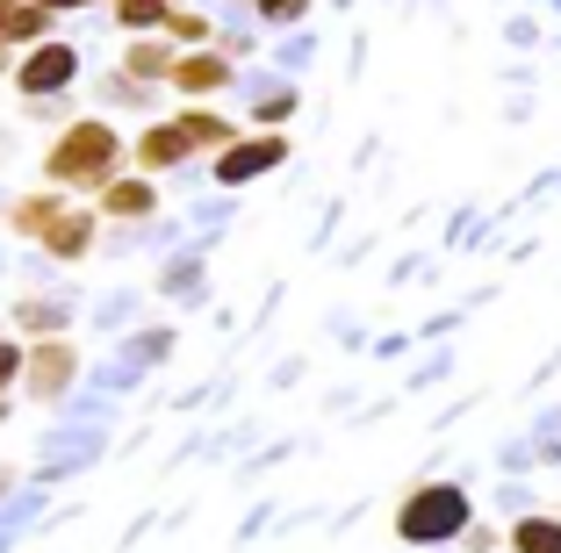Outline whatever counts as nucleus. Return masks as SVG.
<instances>
[{
  "mask_svg": "<svg viewBox=\"0 0 561 553\" xmlns=\"http://www.w3.org/2000/svg\"><path fill=\"white\" fill-rule=\"evenodd\" d=\"M108 15H116L123 36H130V30H165L173 8H165V0H108Z\"/></svg>",
  "mask_w": 561,
  "mask_h": 553,
  "instance_id": "4468645a",
  "label": "nucleus"
},
{
  "mask_svg": "<svg viewBox=\"0 0 561 553\" xmlns=\"http://www.w3.org/2000/svg\"><path fill=\"white\" fill-rule=\"evenodd\" d=\"M288 115H296V87H280V94H266V101H260V115H252V123H260V130H280V123H288Z\"/></svg>",
  "mask_w": 561,
  "mask_h": 553,
  "instance_id": "412c9836",
  "label": "nucleus"
},
{
  "mask_svg": "<svg viewBox=\"0 0 561 553\" xmlns=\"http://www.w3.org/2000/svg\"><path fill=\"white\" fill-rule=\"evenodd\" d=\"M8 230L30 238L36 252H50L58 266H80L87 252H94L101 209H80V195H66V187H36V195L8 201Z\"/></svg>",
  "mask_w": 561,
  "mask_h": 553,
  "instance_id": "f257e3e1",
  "label": "nucleus"
},
{
  "mask_svg": "<svg viewBox=\"0 0 561 553\" xmlns=\"http://www.w3.org/2000/svg\"><path fill=\"white\" fill-rule=\"evenodd\" d=\"M22 367H30V345H22V338H0V389H15Z\"/></svg>",
  "mask_w": 561,
  "mask_h": 553,
  "instance_id": "4be33fe9",
  "label": "nucleus"
},
{
  "mask_svg": "<svg viewBox=\"0 0 561 553\" xmlns=\"http://www.w3.org/2000/svg\"><path fill=\"white\" fill-rule=\"evenodd\" d=\"M533 468H540V453H533V439H526V431L496 446V474H533Z\"/></svg>",
  "mask_w": 561,
  "mask_h": 553,
  "instance_id": "f3484780",
  "label": "nucleus"
},
{
  "mask_svg": "<svg viewBox=\"0 0 561 553\" xmlns=\"http://www.w3.org/2000/svg\"><path fill=\"white\" fill-rule=\"evenodd\" d=\"M8 50H15V44H0V72H8Z\"/></svg>",
  "mask_w": 561,
  "mask_h": 553,
  "instance_id": "a878e982",
  "label": "nucleus"
},
{
  "mask_svg": "<svg viewBox=\"0 0 561 553\" xmlns=\"http://www.w3.org/2000/svg\"><path fill=\"white\" fill-rule=\"evenodd\" d=\"M0 424H8V389H0Z\"/></svg>",
  "mask_w": 561,
  "mask_h": 553,
  "instance_id": "bb28decb",
  "label": "nucleus"
},
{
  "mask_svg": "<svg viewBox=\"0 0 561 553\" xmlns=\"http://www.w3.org/2000/svg\"><path fill=\"white\" fill-rule=\"evenodd\" d=\"M496 510H504V518H533V510H547V504H540V488H533L526 474H504V482H496Z\"/></svg>",
  "mask_w": 561,
  "mask_h": 553,
  "instance_id": "2eb2a0df",
  "label": "nucleus"
},
{
  "mask_svg": "<svg viewBox=\"0 0 561 553\" xmlns=\"http://www.w3.org/2000/svg\"><path fill=\"white\" fill-rule=\"evenodd\" d=\"M165 8H181V0H165Z\"/></svg>",
  "mask_w": 561,
  "mask_h": 553,
  "instance_id": "cd10ccee",
  "label": "nucleus"
},
{
  "mask_svg": "<svg viewBox=\"0 0 561 553\" xmlns=\"http://www.w3.org/2000/svg\"><path fill=\"white\" fill-rule=\"evenodd\" d=\"M15 15H22V0H0V44L15 36Z\"/></svg>",
  "mask_w": 561,
  "mask_h": 553,
  "instance_id": "b1692460",
  "label": "nucleus"
},
{
  "mask_svg": "<svg viewBox=\"0 0 561 553\" xmlns=\"http://www.w3.org/2000/svg\"><path fill=\"white\" fill-rule=\"evenodd\" d=\"M526 439H533V453H540V468H554V474H561V403H547L540 417H533Z\"/></svg>",
  "mask_w": 561,
  "mask_h": 553,
  "instance_id": "ddd939ff",
  "label": "nucleus"
},
{
  "mask_svg": "<svg viewBox=\"0 0 561 553\" xmlns=\"http://www.w3.org/2000/svg\"><path fill=\"white\" fill-rule=\"evenodd\" d=\"M209 15H195V8H173V15H165V44H181V50H202L209 44Z\"/></svg>",
  "mask_w": 561,
  "mask_h": 553,
  "instance_id": "dca6fc26",
  "label": "nucleus"
},
{
  "mask_svg": "<svg viewBox=\"0 0 561 553\" xmlns=\"http://www.w3.org/2000/svg\"><path fill=\"white\" fill-rule=\"evenodd\" d=\"M94 209L116 216V223H130V216H151V209H159V187H151V173H116L94 195Z\"/></svg>",
  "mask_w": 561,
  "mask_h": 553,
  "instance_id": "1a4fd4ad",
  "label": "nucleus"
},
{
  "mask_svg": "<svg viewBox=\"0 0 561 553\" xmlns=\"http://www.w3.org/2000/svg\"><path fill=\"white\" fill-rule=\"evenodd\" d=\"M274 165H288V137H280V130L238 137V145L216 151V187H252V180H266Z\"/></svg>",
  "mask_w": 561,
  "mask_h": 553,
  "instance_id": "39448f33",
  "label": "nucleus"
},
{
  "mask_svg": "<svg viewBox=\"0 0 561 553\" xmlns=\"http://www.w3.org/2000/svg\"><path fill=\"white\" fill-rule=\"evenodd\" d=\"M72 80H80V50L58 44V36H44V44H30V58H15V87L30 101H50L58 87H72Z\"/></svg>",
  "mask_w": 561,
  "mask_h": 553,
  "instance_id": "423d86ee",
  "label": "nucleus"
},
{
  "mask_svg": "<svg viewBox=\"0 0 561 553\" xmlns=\"http://www.w3.org/2000/svg\"><path fill=\"white\" fill-rule=\"evenodd\" d=\"M504 546H512V553H561V510L512 518V525H504Z\"/></svg>",
  "mask_w": 561,
  "mask_h": 553,
  "instance_id": "9b49d317",
  "label": "nucleus"
},
{
  "mask_svg": "<svg viewBox=\"0 0 561 553\" xmlns=\"http://www.w3.org/2000/svg\"><path fill=\"white\" fill-rule=\"evenodd\" d=\"M496 546H504V532H496V525H468V532H461V553H496Z\"/></svg>",
  "mask_w": 561,
  "mask_h": 553,
  "instance_id": "5701e85b",
  "label": "nucleus"
},
{
  "mask_svg": "<svg viewBox=\"0 0 561 553\" xmlns=\"http://www.w3.org/2000/svg\"><path fill=\"white\" fill-rule=\"evenodd\" d=\"M252 8H260V22L266 30H288V22H302L317 8V0H252Z\"/></svg>",
  "mask_w": 561,
  "mask_h": 553,
  "instance_id": "6ab92c4d",
  "label": "nucleus"
},
{
  "mask_svg": "<svg viewBox=\"0 0 561 553\" xmlns=\"http://www.w3.org/2000/svg\"><path fill=\"white\" fill-rule=\"evenodd\" d=\"M231 80H238L231 50L202 44V50H181V66H173V80H165V87H181L187 101H209V94H224V87H231Z\"/></svg>",
  "mask_w": 561,
  "mask_h": 553,
  "instance_id": "0eeeda50",
  "label": "nucleus"
},
{
  "mask_svg": "<svg viewBox=\"0 0 561 553\" xmlns=\"http://www.w3.org/2000/svg\"><path fill=\"white\" fill-rule=\"evenodd\" d=\"M72 381H80V345H72L66 331L30 338V367H22V389H30V403H58Z\"/></svg>",
  "mask_w": 561,
  "mask_h": 553,
  "instance_id": "20e7f679",
  "label": "nucleus"
},
{
  "mask_svg": "<svg viewBox=\"0 0 561 553\" xmlns=\"http://www.w3.org/2000/svg\"><path fill=\"white\" fill-rule=\"evenodd\" d=\"M187 159H195V137L181 130V115H173V123H151V130L137 137V151H130L137 173H173V165H187Z\"/></svg>",
  "mask_w": 561,
  "mask_h": 553,
  "instance_id": "6e6552de",
  "label": "nucleus"
},
{
  "mask_svg": "<svg viewBox=\"0 0 561 553\" xmlns=\"http://www.w3.org/2000/svg\"><path fill=\"white\" fill-rule=\"evenodd\" d=\"M15 324H30L36 338H50V331L66 324V310H58V302H15Z\"/></svg>",
  "mask_w": 561,
  "mask_h": 553,
  "instance_id": "a211bd4d",
  "label": "nucleus"
},
{
  "mask_svg": "<svg viewBox=\"0 0 561 553\" xmlns=\"http://www.w3.org/2000/svg\"><path fill=\"white\" fill-rule=\"evenodd\" d=\"M181 130L195 137V151H224V145H238V137H245L231 115H216V108H187V115H181Z\"/></svg>",
  "mask_w": 561,
  "mask_h": 553,
  "instance_id": "f8f14e48",
  "label": "nucleus"
},
{
  "mask_svg": "<svg viewBox=\"0 0 561 553\" xmlns=\"http://www.w3.org/2000/svg\"><path fill=\"white\" fill-rule=\"evenodd\" d=\"M36 8H50V15H80L87 0H36Z\"/></svg>",
  "mask_w": 561,
  "mask_h": 553,
  "instance_id": "393cba45",
  "label": "nucleus"
},
{
  "mask_svg": "<svg viewBox=\"0 0 561 553\" xmlns=\"http://www.w3.org/2000/svg\"><path fill=\"white\" fill-rule=\"evenodd\" d=\"M468 525H476V496H468V482H446V474L403 488V504H397V539H403L411 553L461 546Z\"/></svg>",
  "mask_w": 561,
  "mask_h": 553,
  "instance_id": "7ed1b4c3",
  "label": "nucleus"
},
{
  "mask_svg": "<svg viewBox=\"0 0 561 553\" xmlns=\"http://www.w3.org/2000/svg\"><path fill=\"white\" fill-rule=\"evenodd\" d=\"M44 30H50V8H36V0H22V15H15V36H8V44H44Z\"/></svg>",
  "mask_w": 561,
  "mask_h": 553,
  "instance_id": "aec40b11",
  "label": "nucleus"
},
{
  "mask_svg": "<svg viewBox=\"0 0 561 553\" xmlns=\"http://www.w3.org/2000/svg\"><path fill=\"white\" fill-rule=\"evenodd\" d=\"M116 173H123V130L101 115H80L44 151V187H66V195H101Z\"/></svg>",
  "mask_w": 561,
  "mask_h": 553,
  "instance_id": "f03ea898",
  "label": "nucleus"
},
{
  "mask_svg": "<svg viewBox=\"0 0 561 553\" xmlns=\"http://www.w3.org/2000/svg\"><path fill=\"white\" fill-rule=\"evenodd\" d=\"M173 66H181V44H159V36H137V44L123 50V80H137V87L173 80Z\"/></svg>",
  "mask_w": 561,
  "mask_h": 553,
  "instance_id": "9d476101",
  "label": "nucleus"
}]
</instances>
